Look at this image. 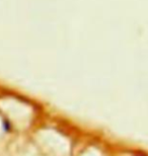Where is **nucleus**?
Here are the masks:
<instances>
[{"label": "nucleus", "instance_id": "nucleus-1", "mask_svg": "<svg viewBox=\"0 0 148 156\" xmlns=\"http://www.w3.org/2000/svg\"><path fill=\"white\" fill-rule=\"evenodd\" d=\"M138 156H143V155H138Z\"/></svg>", "mask_w": 148, "mask_h": 156}]
</instances>
